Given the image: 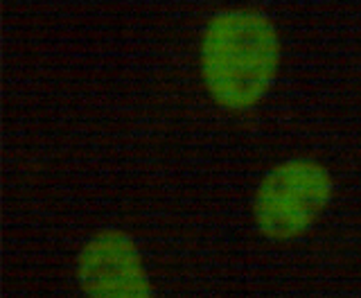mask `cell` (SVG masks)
I'll return each instance as SVG.
<instances>
[{
    "instance_id": "obj_3",
    "label": "cell",
    "mask_w": 361,
    "mask_h": 298,
    "mask_svg": "<svg viewBox=\"0 0 361 298\" xmlns=\"http://www.w3.org/2000/svg\"><path fill=\"white\" fill-rule=\"evenodd\" d=\"M73 273L82 298H158L140 242L120 226H102L79 244Z\"/></svg>"
},
{
    "instance_id": "obj_2",
    "label": "cell",
    "mask_w": 361,
    "mask_h": 298,
    "mask_svg": "<svg viewBox=\"0 0 361 298\" xmlns=\"http://www.w3.org/2000/svg\"><path fill=\"white\" fill-rule=\"evenodd\" d=\"M336 197V179L323 160L289 156L271 165L251 194V224L269 242H293L319 224Z\"/></svg>"
},
{
    "instance_id": "obj_1",
    "label": "cell",
    "mask_w": 361,
    "mask_h": 298,
    "mask_svg": "<svg viewBox=\"0 0 361 298\" xmlns=\"http://www.w3.org/2000/svg\"><path fill=\"white\" fill-rule=\"evenodd\" d=\"M282 56V34L264 9L219 7L199 30L197 77L212 107L242 116L255 111L276 88Z\"/></svg>"
}]
</instances>
